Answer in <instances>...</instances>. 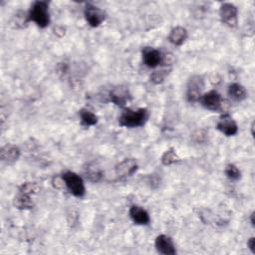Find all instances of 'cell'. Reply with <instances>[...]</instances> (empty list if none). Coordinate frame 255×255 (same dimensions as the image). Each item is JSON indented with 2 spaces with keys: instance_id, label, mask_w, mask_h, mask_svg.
<instances>
[{
  "instance_id": "cell-1",
  "label": "cell",
  "mask_w": 255,
  "mask_h": 255,
  "mask_svg": "<svg viewBox=\"0 0 255 255\" xmlns=\"http://www.w3.org/2000/svg\"><path fill=\"white\" fill-rule=\"evenodd\" d=\"M149 117V112L145 108H139L136 111H131L129 109L125 110L120 118L119 124L126 128H138L144 126Z\"/></svg>"
},
{
  "instance_id": "cell-2",
  "label": "cell",
  "mask_w": 255,
  "mask_h": 255,
  "mask_svg": "<svg viewBox=\"0 0 255 255\" xmlns=\"http://www.w3.org/2000/svg\"><path fill=\"white\" fill-rule=\"evenodd\" d=\"M29 20L33 21L40 28H46L50 23L49 3L47 1H36L28 13Z\"/></svg>"
},
{
  "instance_id": "cell-3",
  "label": "cell",
  "mask_w": 255,
  "mask_h": 255,
  "mask_svg": "<svg viewBox=\"0 0 255 255\" xmlns=\"http://www.w3.org/2000/svg\"><path fill=\"white\" fill-rule=\"evenodd\" d=\"M62 179L69 191L76 197H83L86 193V188L82 177L74 171L68 170L63 173Z\"/></svg>"
},
{
  "instance_id": "cell-4",
  "label": "cell",
  "mask_w": 255,
  "mask_h": 255,
  "mask_svg": "<svg viewBox=\"0 0 255 255\" xmlns=\"http://www.w3.org/2000/svg\"><path fill=\"white\" fill-rule=\"evenodd\" d=\"M204 89V81L201 76H192L187 84L186 98L190 103H195L200 100L202 96V90Z\"/></svg>"
},
{
  "instance_id": "cell-5",
  "label": "cell",
  "mask_w": 255,
  "mask_h": 255,
  "mask_svg": "<svg viewBox=\"0 0 255 255\" xmlns=\"http://www.w3.org/2000/svg\"><path fill=\"white\" fill-rule=\"evenodd\" d=\"M219 17L228 27H236L238 23V9L232 3H223L219 8Z\"/></svg>"
},
{
  "instance_id": "cell-6",
  "label": "cell",
  "mask_w": 255,
  "mask_h": 255,
  "mask_svg": "<svg viewBox=\"0 0 255 255\" xmlns=\"http://www.w3.org/2000/svg\"><path fill=\"white\" fill-rule=\"evenodd\" d=\"M84 15L88 22V24L91 27H98L100 26L106 19V13L101 8L91 4L87 3L84 9Z\"/></svg>"
},
{
  "instance_id": "cell-7",
  "label": "cell",
  "mask_w": 255,
  "mask_h": 255,
  "mask_svg": "<svg viewBox=\"0 0 255 255\" xmlns=\"http://www.w3.org/2000/svg\"><path fill=\"white\" fill-rule=\"evenodd\" d=\"M109 98L112 103L123 108L131 100V95L127 86L119 85L111 90Z\"/></svg>"
},
{
  "instance_id": "cell-8",
  "label": "cell",
  "mask_w": 255,
  "mask_h": 255,
  "mask_svg": "<svg viewBox=\"0 0 255 255\" xmlns=\"http://www.w3.org/2000/svg\"><path fill=\"white\" fill-rule=\"evenodd\" d=\"M199 101L205 109L213 112L219 111L222 108V104H223L221 95L215 90H211L203 94Z\"/></svg>"
},
{
  "instance_id": "cell-9",
  "label": "cell",
  "mask_w": 255,
  "mask_h": 255,
  "mask_svg": "<svg viewBox=\"0 0 255 255\" xmlns=\"http://www.w3.org/2000/svg\"><path fill=\"white\" fill-rule=\"evenodd\" d=\"M142 60L148 68H156L162 62V54L152 47H144L141 51Z\"/></svg>"
},
{
  "instance_id": "cell-10",
  "label": "cell",
  "mask_w": 255,
  "mask_h": 255,
  "mask_svg": "<svg viewBox=\"0 0 255 255\" xmlns=\"http://www.w3.org/2000/svg\"><path fill=\"white\" fill-rule=\"evenodd\" d=\"M216 128L218 130H220L222 133H224L227 136L235 135L238 132L237 124L228 114H224L220 117Z\"/></svg>"
},
{
  "instance_id": "cell-11",
  "label": "cell",
  "mask_w": 255,
  "mask_h": 255,
  "mask_svg": "<svg viewBox=\"0 0 255 255\" xmlns=\"http://www.w3.org/2000/svg\"><path fill=\"white\" fill-rule=\"evenodd\" d=\"M155 249L158 253L163 255H174L176 253V249L172 239L164 234H160L155 238Z\"/></svg>"
},
{
  "instance_id": "cell-12",
  "label": "cell",
  "mask_w": 255,
  "mask_h": 255,
  "mask_svg": "<svg viewBox=\"0 0 255 255\" xmlns=\"http://www.w3.org/2000/svg\"><path fill=\"white\" fill-rule=\"evenodd\" d=\"M137 169V162L134 158H125L116 166V174L119 177L132 175Z\"/></svg>"
},
{
  "instance_id": "cell-13",
  "label": "cell",
  "mask_w": 255,
  "mask_h": 255,
  "mask_svg": "<svg viewBox=\"0 0 255 255\" xmlns=\"http://www.w3.org/2000/svg\"><path fill=\"white\" fill-rule=\"evenodd\" d=\"M19 156H20V149L18 146L14 144L7 143L1 148V151H0L1 160L7 164L14 163L15 161L18 160Z\"/></svg>"
},
{
  "instance_id": "cell-14",
  "label": "cell",
  "mask_w": 255,
  "mask_h": 255,
  "mask_svg": "<svg viewBox=\"0 0 255 255\" xmlns=\"http://www.w3.org/2000/svg\"><path fill=\"white\" fill-rule=\"evenodd\" d=\"M129 217L137 225H146L149 223V215L145 209L138 205H132L129 208Z\"/></svg>"
},
{
  "instance_id": "cell-15",
  "label": "cell",
  "mask_w": 255,
  "mask_h": 255,
  "mask_svg": "<svg viewBox=\"0 0 255 255\" xmlns=\"http://www.w3.org/2000/svg\"><path fill=\"white\" fill-rule=\"evenodd\" d=\"M186 38H187V31L184 27H181V26H177L173 28L168 35V41L175 46L182 45L186 40Z\"/></svg>"
},
{
  "instance_id": "cell-16",
  "label": "cell",
  "mask_w": 255,
  "mask_h": 255,
  "mask_svg": "<svg viewBox=\"0 0 255 255\" xmlns=\"http://www.w3.org/2000/svg\"><path fill=\"white\" fill-rule=\"evenodd\" d=\"M228 96L236 102H241L247 98V91L242 85L233 83L228 87Z\"/></svg>"
},
{
  "instance_id": "cell-17",
  "label": "cell",
  "mask_w": 255,
  "mask_h": 255,
  "mask_svg": "<svg viewBox=\"0 0 255 255\" xmlns=\"http://www.w3.org/2000/svg\"><path fill=\"white\" fill-rule=\"evenodd\" d=\"M14 206L18 209L21 210H27V209H31L34 206V202L31 198V195L29 194H25L22 192H19L15 198H14Z\"/></svg>"
},
{
  "instance_id": "cell-18",
  "label": "cell",
  "mask_w": 255,
  "mask_h": 255,
  "mask_svg": "<svg viewBox=\"0 0 255 255\" xmlns=\"http://www.w3.org/2000/svg\"><path fill=\"white\" fill-rule=\"evenodd\" d=\"M79 115H80L82 125H84L86 127L95 126L98 123V117L94 113H92L91 111H89L87 109H82L80 111Z\"/></svg>"
},
{
  "instance_id": "cell-19",
  "label": "cell",
  "mask_w": 255,
  "mask_h": 255,
  "mask_svg": "<svg viewBox=\"0 0 255 255\" xmlns=\"http://www.w3.org/2000/svg\"><path fill=\"white\" fill-rule=\"evenodd\" d=\"M86 174L89 180L92 182H98L103 176V171L99 165L96 163H91L86 169Z\"/></svg>"
},
{
  "instance_id": "cell-20",
  "label": "cell",
  "mask_w": 255,
  "mask_h": 255,
  "mask_svg": "<svg viewBox=\"0 0 255 255\" xmlns=\"http://www.w3.org/2000/svg\"><path fill=\"white\" fill-rule=\"evenodd\" d=\"M179 156L177 155V153L175 152V149L174 148H169L167 150H165L163 152V154L161 155V163L163 165H171L177 161H179Z\"/></svg>"
},
{
  "instance_id": "cell-21",
  "label": "cell",
  "mask_w": 255,
  "mask_h": 255,
  "mask_svg": "<svg viewBox=\"0 0 255 255\" xmlns=\"http://www.w3.org/2000/svg\"><path fill=\"white\" fill-rule=\"evenodd\" d=\"M170 71V68H163L159 69L157 71H154L150 76V81L153 84H160L164 81V79L168 76Z\"/></svg>"
},
{
  "instance_id": "cell-22",
  "label": "cell",
  "mask_w": 255,
  "mask_h": 255,
  "mask_svg": "<svg viewBox=\"0 0 255 255\" xmlns=\"http://www.w3.org/2000/svg\"><path fill=\"white\" fill-rule=\"evenodd\" d=\"M225 174L231 180H238L241 177V172H240L239 168L233 163H228L226 165Z\"/></svg>"
},
{
  "instance_id": "cell-23",
  "label": "cell",
  "mask_w": 255,
  "mask_h": 255,
  "mask_svg": "<svg viewBox=\"0 0 255 255\" xmlns=\"http://www.w3.org/2000/svg\"><path fill=\"white\" fill-rule=\"evenodd\" d=\"M39 190H40V187L36 182H25L19 188V192L29 194V195L36 194L39 192Z\"/></svg>"
},
{
  "instance_id": "cell-24",
  "label": "cell",
  "mask_w": 255,
  "mask_h": 255,
  "mask_svg": "<svg viewBox=\"0 0 255 255\" xmlns=\"http://www.w3.org/2000/svg\"><path fill=\"white\" fill-rule=\"evenodd\" d=\"M14 19H15L14 23L16 24L17 27H20V28H23L24 25L27 24L28 21H30L29 20V15L26 14L25 12H23V11L17 12L15 17H14Z\"/></svg>"
},
{
  "instance_id": "cell-25",
  "label": "cell",
  "mask_w": 255,
  "mask_h": 255,
  "mask_svg": "<svg viewBox=\"0 0 255 255\" xmlns=\"http://www.w3.org/2000/svg\"><path fill=\"white\" fill-rule=\"evenodd\" d=\"M247 246L251 250V252L255 254V238L254 237L249 238V240L247 241Z\"/></svg>"
},
{
  "instance_id": "cell-26",
  "label": "cell",
  "mask_w": 255,
  "mask_h": 255,
  "mask_svg": "<svg viewBox=\"0 0 255 255\" xmlns=\"http://www.w3.org/2000/svg\"><path fill=\"white\" fill-rule=\"evenodd\" d=\"M250 219H251V224L254 226V224H255V221H254V212H252V213H251Z\"/></svg>"
}]
</instances>
